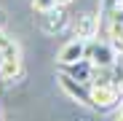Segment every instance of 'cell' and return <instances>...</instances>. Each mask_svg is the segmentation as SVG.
<instances>
[{"instance_id":"obj_4","label":"cell","mask_w":123,"mask_h":121,"mask_svg":"<svg viewBox=\"0 0 123 121\" xmlns=\"http://www.w3.org/2000/svg\"><path fill=\"white\" fill-rule=\"evenodd\" d=\"M86 49H88V40H80V38L64 43V46H62V51H59V65L70 67V65L80 62V59H86Z\"/></svg>"},{"instance_id":"obj_7","label":"cell","mask_w":123,"mask_h":121,"mask_svg":"<svg viewBox=\"0 0 123 121\" xmlns=\"http://www.w3.org/2000/svg\"><path fill=\"white\" fill-rule=\"evenodd\" d=\"M22 75V59L16 57H6L3 59V67H0V81H16Z\"/></svg>"},{"instance_id":"obj_2","label":"cell","mask_w":123,"mask_h":121,"mask_svg":"<svg viewBox=\"0 0 123 121\" xmlns=\"http://www.w3.org/2000/svg\"><path fill=\"white\" fill-rule=\"evenodd\" d=\"M86 59L94 62L96 67H115V62H118L115 46H112V43H99V40H88Z\"/></svg>"},{"instance_id":"obj_1","label":"cell","mask_w":123,"mask_h":121,"mask_svg":"<svg viewBox=\"0 0 123 121\" xmlns=\"http://www.w3.org/2000/svg\"><path fill=\"white\" fill-rule=\"evenodd\" d=\"M120 100V86L110 84V81H102V84H91V108L96 110H110L118 105Z\"/></svg>"},{"instance_id":"obj_12","label":"cell","mask_w":123,"mask_h":121,"mask_svg":"<svg viewBox=\"0 0 123 121\" xmlns=\"http://www.w3.org/2000/svg\"><path fill=\"white\" fill-rule=\"evenodd\" d=\"M118 121H123V110H120V116H118Z\"/></svg>"},{"instance_id":"obj_11","label":"cell","mask_w":123,"mask_h":121,"mask_svg":"<svg viewBox=\"0 0 123 121\" xmlns=\"http://www.w3.org/2000/svg\"><path fill=\"white\" fill-rule=\"evenodd\" d=\"M118 86H120V92H123V67H120V78H118Z\"/></svg>"},{"instance_id":"obj_10","label":"cell","mask_w":123,"mask_h":121,"mask_svg":"<svg viewBox=\"0 0 123 121\" xmlns=\"http://www.w3.org/2000/svg\"><path fill=\"white\" fill-rule=\"evenodd\" d=\"M72 3V0H56V6H62V8H64V6H70Z\"/></svg>"},{"instance_id":"obj_8","label":"cell","mask_w":123,"mask_h":121,"mask_svg":"<svg viewBox=\"0 0 123 121\" xmlns=\"http://www.w3.org/2000/svg\"><path fill=\"white\" fill-rule=\"evenodd\" d=\"M0 54H3V57H16V54H19L16 40H13V38H8L6 32H0Z\"/></svg>"},{"instance_id":"obj_5","label":"cell","mask_w":123,"mask_h":121,"mask_svg":"<svg viewBox=\"0 0 123 121\" xmlns=\"http://www.w3.org/2000/svg\"><path fill=\"white\" fill-rule=\"evenodd\" d=\"M72 32H75V38H80V40H94L96 32H99V19H96L94 14H80V16L75 19V24H72Z\"/></svg>"},{"instance_id":"obj_6","label":"cell","mask_w":123,"mask_h":121,"mask_svg":"<svg viewBox=\"0 0 123 121\" xmlns=\"http://www.w3.org/2000/svg\"><path fill=\"white\" fill-rule=\"evenodd\" d=\"M64 27H67V14L62 11V6H56V8H51V11L43 14V30H46L48 35L62 32Z\"/></svg>"},{"instance_id":"obj_9","label":"cell","mask_w":123,"mask_h":121,"mask_svg":"<svg viewBox=\"0 0 123 121\" xmlns=\"http://www.w3.org/2000/svg\"><path fill=\"white\" fill-rule=\"evenodd\" d=\"M32 8H35L37 14H46V11L56 8V0H32Z\"/></svg>"},{"instance_id":"obj_3","label":"cell","mask_w":123,"mask_h":121,"mask_svg":"<svg viewBox=\"0 0 123 121\" xmlns=\"http://www.w3.org/2000/svg\"><path fill=\"white\" fill-rule=\"evenodd\" d=\"M56 81L72 100H78V102H83V105H91V84H83V81H78V78H72L67 73H62Z\"/></svg>"}]
</instances>
